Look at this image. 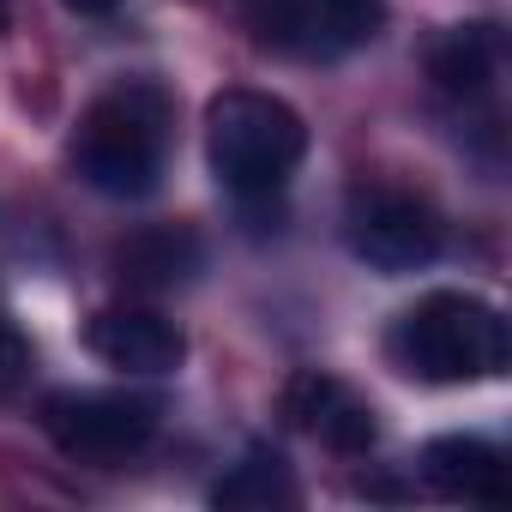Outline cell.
<instances>
[{
    "label": "cell",
    "mask_w": 512,
    "mask_h": 512,
    "mask_svg": "<svg viewBox=\"0 0 512 512\" xmlns=\"http://www.w3.org/2000/svg\"><path fill=\"white\" fill-rule=\"evenodd\" d=\"M169 133H175L169 91L151 85V79H133V85L103 91L79 115V127L67 139V157H73L79 181L97 187L103 199H145L163 175Z\"/></svg>",
    "instance_id": "cell-1"
},
{
    "label": "cell",
    "mask_w": 512,
    "mask_h": 512,
    "mask_svg": "<svg viewBox=\"0 0 512 512\" xmlns=\"http://www.w3.org/2000/svg\"><path fill=\"white\" fill-rule=\"evenodd\" d=\"M386 356L398 374L422 380V386H476V380H500L512 362V338L500 308H488L470 290H434L422 302H410L392 332H386Z\"/></svg>",
    "instance_id": "cell-2"
},
{
    "label": "cell",
    "mask_w": 512,
    "mask_h": 512,
    "mask_svg": "<svg viewBox=\"0 0 512 512\" xmlns=\"http://www.w3.org/2000/svg\"><path fill=\"white\" fill-rule=\"evenodd\" d=\"M205 157L235 199H272L308 157V127L284 97L235 85L205 103Z\"/></svg>",
    "instance_id": "cell-3"
},
{
    "label": "cell",
    "mask_w": 512,
    "mask_h": 512,
    "mask_svg": "<svg viewBox=\"0 0 512 512\" xmlns=\"http://www.w3.org/2000/svg\"><path fill=\"white\" fill-rule=\"evenodd\" d=\"M344 241H350V253H356L362 266H374L386 278H404V272H422V266L440 260L446 229H440V211L422 193L374 181V187H356L350 193Z\"/></svg>",
    "instance_id": "cell-4"
},
{
    "label": "cell",
    "mask_w": 512,
    "mask_h": 512,
    "mask_svg": "<svg viewBox=\"0 0 512 512\" xmlns=\"http://www.w3.org/2000/svg\"><path fill=\"white\" fill-rule=\"evenodd\" d=\"M163 404L145 392H55L43 404V434L79 464H121L151 446Z\"/></svg>",
    "instance_id": "cell-5"
},
{
    "label": "cell",
    "mask_w": 512,
    "mask_h": 512,
    "mask_svg": "<svg viewBox=\"0 0 512 512\" xmlns=\"http://www.w3.org/2000/svg\"><path fill=\"white\" fill-rule=\"evenodd\" d=\"M253 31L278 55L338 61L386 31V0H260Z\"/></svg>",
    "instance_id": "cell-6"
},
{
    "label": "cell",
    "mask_w": 512,
    "mask_h": 512,
    "mask_svg": "<svg viewBox=\"0 0 512 512\" xmlns=\"http://www.w3.org/2000/svg\"><path fill=\"white\" fill-rule=\"evenodd\" d=\"M85 350L115 368V374H133V380H157V374H175L181 356H187V338L175 320H163L157 308L145 302H115V308H97L85 320Z\"/></svg>",
    "instance_id": "cell-7"
},
{
    "label": "cell",
    "mask_w": 512,
    "mask_h": 512,
    "mask_svg": "<svg viewBox=\"0 0 512 512\" xmlns=\"http://www.w3.org/2000/svg\"><path fill=\"white\" fill-rule=\"evenodd\" d=\"M284 416H290V428L314 434V440H320L326 452H338V458H362V452L374 446V434H380L374 404H368L356 386H344L338 374H326V368H302V374L284 386Z\"/></svg>",
    "instance_id": "cell-8"
},
{
    "label": "cell",
    "mask_w": 512,
    "mask_h": 512,
    "mask_svg": "<svg viewBox=\"0 0 512 512\" xmlns=\"http://www.w3.org/2000/svg\"><path fill=\"white\" fill-rule=\"evenodd\" d=\"M199 266H205V241L193 223H145L127 241H115V278L139 296H169L193 284Z\"/></svg>",
    "instance_id": "cell-9"
},
{
    "label": "cell",
    "mask_w": 512,
    "mask_h": 512,
    "mask_svg": "<svg viewBox=\"0 0 512 512\" xmlns=\"http://www.w3.org/2000/svg\"><path fill=\"white\" fill-rule=\"evenodd\" d=\"M422 482L446 500L500 506L506 500V452L476 434H440L422 446Z\"/></svg>",
    "instance_id": "cell-10"
},
{
    "label": "cell",
    "mask_w": 512,
    "mask_h": 512,
    "mask_svg": "<svg viewBox=\"0 0 512 512\" xmlns=\"http://www.w3.org/2000/svg\"><path fill=\"white\" fill-rule=\"evenodd\" d=\"M428 79L452 103H482L500 79V31L494 25H458L428 49Z\"/></svg>",
    "instance_id": "cell-11"
},
{
    "label": "cell",
    "mask_w": 512,
    "mask_h": 512,
    "mask_svg": "<svg viewBox=\"0 0 512 512\" xmlns=\"http://www.w3.org/2000/svg\"><path fill=\"white\" fill-rule=\"evenodd\" d=\"M296 470L272 452V446H253L241 464H229V476L211 488V506L223 512H272V506H296Z\"/></svg>",
    "instance_id": "cell-12"
},
{
    "label": "cell",
    "mask_w": 512,
    "mask_h": 512,
    "mask_svg": "<svg viewBox=\"0 0 512 512\" xmlns=\"http://www.w3.org/2000/svg\"><path fill=\"white\" fill-rule=\"evenodd\" d=\"M25 374H31V344L19 338V326H13L7 314H0V398L19 392Z\"/></svg>",
    "instance_id": "cell-13"
},
{
    "label": "cell",
    "mask_w": 512,
    "mask_h": 512,
    "mask_svg": "<svg viewBox=\"0 0 512 512\" xmlns=\"http://www.w3.org/2000/svg\"><path fill=\"white\" fill-rule=\"evenodd\" d=\"M67 7H73V13H115L121 0H67Z\"/></svg>",
    "instance_id": "cell-14"
},
{
    "label": "cell",
    "mask_w": 512,
    "mask_h": 512,
    "mask_svg": "<svg viewBox=\"0 0 512 512\" xmlns=\"http://www.w3.org/2000/svg\"><path fill=\"white\" fill-rule=\"evenodd\" d=\"M7 25H13V7H7V0H0V37H7Z\"/></svg>",
    "instance_id": "cell-15"
}]
</instances>
